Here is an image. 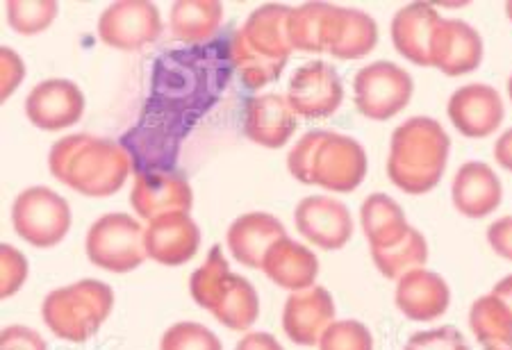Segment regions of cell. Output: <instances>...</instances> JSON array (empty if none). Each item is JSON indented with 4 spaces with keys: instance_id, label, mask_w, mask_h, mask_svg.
<instances>
[{
    "instance_id": "cell-1",
    "label": "cell",
    "mask_w": 512,
    "mask_h": 350,
    "mask_svg": "<svg viewBox=\"0 0 512 350\" xmlns=\"http://www.w3.org/2000/svg\"><path fill=\"white\" fill-rule=\"evenodd\" d=\"M48 166L55 180L78 194L107 198L126 185L132 173V155L117 141L80 132L55 141Z\"/></svg>"
},
{
    "instance_id": "cell-2",
    "label": "cell",
    "mask_w": 512,
    "mask_h": 350,
    "mask_svg": "<svg viewBox=\"0 0 512 350\" xmlns=\"http://www.w3.org/2000/svg\"><path fill=\"white\" fill-rule=\"evenodd\" d=\"M451 139L431 116H412L392 132L387 175L392 185L419 196L440 185L449 162Z\"/></svg>"
},
{
    "instance_id": "cell-3",
    "label": "cell",
    "mask_w": 512,
    "mask_h": 350,
    "mask_svg": "<svg viewBox=\"0 0 512 350\" xmlns=\"http://www.w3.org/2000/svg\"><path fill=\"white\" fill-rule=\"evenodd\" d=\"M289 173L303 185L349 194L365 180L369 162L358 141L340 132L315 130L299 139L287 157Z\"/></svg>"
},
{
    "instance_id": "cell-4",
    "label": "cell",
    "mask_w": 512,
    "mask_h": 350,
    "mask_svg": "<svg viewBox=\"0 0 512 350\" xmlns=\"http://www.w3.org/2000/svg\"><path fill=\"white\" fill-rule=\"evenodd\" d=\"M287 5H262L255 10L230 44V62L246 87L260 89L280 78L292 53Z\"/></svg>"
},
{
    "instance_id": "cell-5",
    "label": "cell",
    "mask_w": 512,
    "mask_h": 350,
    "mask_svg": "<svg viewBox=\"0 0 512 350\" xmlns=\"http://www.w3.org/2000/svg\"><path fill=\"white\" fill-rule=\"evenodd\" d=\"M189 294L194 303L208 310L228 330L246 332L260 316L258 291L244 275L230 271L221 248H212L189 278Z\"/></svg>"
},
{
    "instance_id": "cell-6",
    "label": "cell",
    "mask_w": 512,
    "mask_h": 350,
    "mask_svg": "<svg viewBox=\"0 0 512 350\" xmlns=\"http://www.w3.org/2000/svg\"><path fill=\"white\" fill-rule=\"evenodd\" d=\"M114 307V291L101 280H78L53 289L44 298L41 316L57 339L82 344L92 339Z\"/></svg>"
},
{
    "instance_id": "cell-7",
    "label": "cell",
    "mask_w": 512,
    "mask_h": 350,
    "mask_svg": "<svg viewBox=\"0 0 512 350\" xmlns=\"http://www.w3.org/2000/svg\"><path fill=\"white\" fill-rule=\"evenodd\" d=\"M146 228L126 212H112L94 221L87 232L89 262L110 273H130L146 260Z\"/></svg>"
},
{
    "instance_id": "cell-8",
    "label": "cell",
    "mask_w": 512,
    "mask_h": 350,
    "mask_svg": "<svg viewBox=\"0 0 512 350\" xmlns=\"http://www.w3.org/2000/svg\"><path fill=\"white\" fill-rule=\"evenodd\" d=\"M14 232L35 248H53L69 235L71 207L48 187L23 189L12 203Z\"/></svg>"
},
{
    "instance_id": "cell-9",
    "label": "cell",
    "mask_w": 512,
    "mask_h": 350,
    "mask_svg": "<svg viewBox=\"0 0 512 350\" xmlns=\"http://www.w3.org/2000/svg\"><path fill=\"white\" fill-rule=\"evenodd\" d=\"M415 82L403 66L371 62L355 73L353 96L358 112L371 121H387L406 110Z\"/></svg>"
},
{
    "instance_id": "cell-10",
    "label": "cell",
    "mask_w": 512,
    "mask_h": 350,
    "mask_svg": "<svg viewBox=\"0 0 512 350\" xmlns=\"http://www.w3.org/2000/svg\"><path fill=\"white\" fill-rule=\"evenodd\" d=\"M162 35V16L148 0H119L107 5L98 19V37L117 50H142Z\"/></svg>"
},
{
    "instance_id": "cell-11",
    "label": "cell",
    "mask_w": 512,
    "mask_h": 350,
    "mask_svg": "<svg viewBox=\"0 0 512 350\" xmlns=\"http://www.w3.org/2000/svg\"><path fill=\"white\" fill-rule=\"evenodd\" d=\"M287 100L296 116L326 119L344 100V85L333 66L326 62H308L289 80Z\"/></svg>"
},
{
    "instance_id": "cell-12",
    "label": "cell",
    "mask_w": 512,
    "mask_h": 350,
    "mask_svg": "<svg viewBox=\"0 0 512 350\" xmlns=\"http://www.w3.org/2000/svg\"><path fill=\"white\" fill-rule=\"evenodd\" d=\"M85 112V94L76 82L48 78L30 89L26 96V116L35 128L60 132L71 128Z\"/></svg>"
},
{
    "instance_id": "cell-13",
    "label": "cell",
    "mask_w": 512,
    "mask_h": 350,
    "mask_svg": "<svg viewBox=\"0 0 512 350\" xmlns=\"http://www.w3.org/2000/svg\"><path fill=\"white\" fill-rule=\"evenodd\" d=\"M130 205L139 219L153 221L173 212H189L194 194L189 182L176 171H139L130 191Z\"/></svg>"
},
{
    "instance_id": "cell-14",
    "label": "cell",
    "mask_w": 512,
    "mask_h": 350,
    "mask_svg": "<svg viewBox=\"0 0 512 350\" xmlns=\"http://www.w3.org/2000/svg\"><path fill=\"white\" fill-rule=\"evenodd\" d=\"M296 230L305 241L321 250H340L353 237V216L349 207L330 196H308L296 205Z\"/></svg>"
},
{
    "instance_id": "cell-15",
    "label": "cell",
    "mask_w": 512,
    "mask_h": 350,
    "mask_svg": "<svg viewBox=\"0 0 512 350\" xmlns=\"http://www.w3.org/2000/svg\"><path fill=\"white\" fill-rule=\"evenodd\" d=\"M447 114L462 137L485 139L499 130L506 110H503V100L497 89L483 85V82H472V85L453 91Z\"/></svg>"
},
{
    "instance_id": "cell-16",
    "label": "cell",
    "mask_w": 512,
    "mask_h": 350,
    "mask_svg": "<svg viewBox=\"0 0 512 350\" xmlns=\"http://www.w3.org/2000/svg\"><path fill=\"white\" fill-rule=\"evenodd\" d=\"M335 323V300L326 287L294 291L283 307V330L296 346H317Z\"/></svg>"
},
{
    "instance_id": "cell-17",
    "label": "cell",
    "mask_w": 512,
    "mask_h": 350,
    "mask_svg": "<svg viewBox=\"0 0 512 350\" xmlns=\"http://www.w3.org/2000/svg\"><path fill=\"white\" fill-rule=\"evenodd\" d=\"M146 255L162 266H180L192 260L201 246V230L189 212H173L148 221L144 232Z\"/></svg>"
},
{
    "instance_id": "cell-18",
    "label": "cell",
    "mask_w": 512,
    "mask_h": 350,
    "mask_svg": "<svg viewBox=\"0 0 512 350\" xmlns=\"http://www.w3.org/2000/svg\"><path fill=\"white\" fill-rule=\"evenodd\" d=\"M483 60V39L467 21L442 19L431 41V66L444 75H467Z\"/></svg>"
},
{
    "instance_id": "cell-19",
    "label": "cell",
    "mask_w": 512,
    "mask_h": 350,
    "mask_svg": "<svg viewBox=\"0 0 512 350\" xmlns=\"http://www.w3.org/2000/svg\"><path fill=\"white\" fill-rule=\"evenodd\" d=\"M394 303L410 321H435L449 310L451 289L440 273L415 269L396 280Z\"/></svg>"
},
{
    "instance_id": "cell-20",
    "label": "cell",
    "mask_w": 512,
    "mask_h": 350,
    "mask_svg": "<svg viewBox=\"0 0 512 350\" xmlns=\"http://www.w3.org/2000/svg\"><path fill=\"white\" fill-rule=\"evenodd\" d=\"M451 200L467 219H485L503 200L499 175L485 162H465L453 175Z\"/></svg>"
},
{
    "instance_id": "cell-21",
    "label": "cell",
    "mask_w": 512,
    "mask_h": 350,
    "mask_svg": "<svg viewBox=\"0 0 512 350\" xmlns=\"http://www.w3.org/2000/svg\"><path fill=\"white\" fill-rule=\"evenodd\" d=\"M287 237L285 225L269 212H249L230 223L226 244L239 264L249 269H262L269 248Z\"/></svg>"
},
{
    "instance_id": "cell-22",
    "label": "cell",
    "mask_w": 512,
    "mask_h": 350,
    "mask_svg": "<svg viewBox=\"0 0 512 350\" xmlns=\"http://www.w3.org/2000/svg\"><path fill=\"white\" fill-rule=\"evenodd\" d=\"M296 130V112L287 96L262 94L251 98L244 110V132L262 148H283Z\"/></svg>"
},
{
    "instance_id": "cell-23",
    "label": "cell",
    "mask_w": 512,
    "mask_h": 350,
    "mask_svg": "<svg viewBox=\"0 0 512 350\" xmlns=\"http://www.w3.org/2000/svg\"><path fill=\"white\" fill-rule=\"evenodd\" d=\"M442 16L431 3H410L392 19V44L396 53L417 66H431V41Z\"/></svg>"
},
{
    "instance_id": "cell-24",
    "label": "cell",
    "mask_w": 512,
    "mask_h": 350,
    "mask_svg": "<svg viewBox=\"0 0 512 350\" xmlns=\"http://www.w3.org/2000/svg\"><path fill=\"white\" fill-rule=\"evenodd\" d=\"M262 271L274 285L294 294V291L315 287V280L319 275V260L312 253V248L289 237H283L264 255Z\"/></svg>"
},
{
    "instance_id": "cell-25",
    "label": "cell",
    "mask_w": 512,
    "mask_h": 350,
    "mask_svg": "<svg viewBox=\"0 0 512 350\" xmlns=\"http://www.w3.org/2000/svg\"><path fill=\"white\" fill-rule=\"evenodd\" d=\"M378 25L367 12L353 7H333L326 53L337 60H360L376 48Z\"/></svg>"
},
{
    "instance_id": "cell-26",
    "label": "cell",
    "mask_w": 512,
    "mask_h": 350,
    "mask_svg": "<svg viewBox=\"0 0 512 350\" xmlns=\"http://www.w3.org/2000/svg\"><path fill=\"white\" fill-rule=\"evenodd\" d=\"M360 225L369 241V250L399 244L412 228L401 205L387 194H371L365 198L360 207Z\"/></svg>"
},
{
    "instance_id": "cell-27",
    "label": "cell",
    "mask_w": 512,
    "mask_h": 350,
    "mask_svg": "<svg viewBox=\"0 0 512 350\" xmlns=\"http://www.w3.org/2000/svg\"><path fill=\"white\" fill-rule=\"evenodd\" d=\"M224 21V5L219 0H178L171 5V35L183 44H205L217 35Z\"/></svg>"
},
{
    "instance_id": "cell-28",
    "label": "cell",
    "mask_w": 512,
    "mask_h": 350,
    "mask_svg": "<svg viewBox=\"0 0 512 350\" xmlns=\"http://www.w3.org/2000/svg\"><path fill=\"white\" fill-rule=\"evenodd\" d=\"M469 328L485 350L512 348V312L494 294L474 300L469 307Z\"/></svg>"
},
{
    "instance_id": "cell-29",
    "label": "cell",
    "mask_w": 512,
    "mask_h": 350,
    "mask_svg": "<svg viewBox=\"0 0 512 350\" xmlns=\"http://www.w3.org/2000/svg\"><path fill=\"white\" fill-rule=\"evenodd\" d=\"M335 5L326 3H305L294 7L289 12V44L292 50H303V53H324L328 41L330 16H333Z\"/></svg>"
},
{
    "instance_id": "cell-30",
    "label": "cell",
    "mask_w": 512,
    "mask_h": 350,
    "mask_svg": "<svg viewBox=\"0 0 512 350\" xmlns=\"http://www.w3.org/2000/svg\"><path fill=\"white\" fill-rule=\"evenodd\" d=\"M371 260H374L376 269L381 271L385 278L399 280L403 275L424 269L428 262V244L426 237L421 235L417 228H410V232L403 237L399 244L390 248H376L371 250Z\"/></svg>"
},
{
    "instance_id": "cell-31",
    "label": "cell",
    "mask_w": 512,
    "mask_h": 350,
    "mask_svg": "<svg viewBox=\"0 0 512 350\" xmlns=\"http://www.w3.org/2000/svg\"><path fill=\"white\" fill-rule=\"evenodd\" d=\"M5 12L14 32L32 37L51 28L60 14V5L55 0H7Z\"/></svg>"
},
{
    "instance_id": "cell-32",
    "label": "cell",
    "mask_w": 512,
    "mask_h": 350,
    "mask_svg": "<svg viewBox=\"0 0 512 350\" xmlns=\"http://www.w3.org/2000/svg\"><path fill=\"white\" fill-rule=\"evenodd\" d=\"M160 350H224L221 339L196 321L173 323L160 339Z\"/></svg>"
},
{
    "instance_id": "cell-33",
    "label": "cell",
    "mask_w": 512,
    "mask_h": 350,
    "mask_svg": "<svg viewBox=\"0 0 512 350\" xmlns=\"http://www.w3.org/2000/svg\"><path fill=\"white\" fill-rule=\"evenodd\" d=\"M317 346L319 350H374V337L365 323L344 319L330 325Z\"/></svg>"
},
{
    "instance_id": "cell-34",
    "label": "cell",
    "mask_w": 512,
    "mask_h": 350,
    "mask_svg": "<svg viewBox=\"0 0 512 350\" xmlns=\"http://www.w3.org/2000/svg\"><path fill=\"white\" fill-rule=\"evenodd\" d=\"M28 260L12 244L0 246V298L7 300L19 294L28 280Z\"/></svg>"
},
{
    "instance_id": "cell-35",
    "label": "cell",
    "mask_w": 512,
    "mask_h": 350,
    "mask_svg": "<svg viewBox=\"0 0 512 350\" xmlns=\"http://www.w3.org/2000/svg\"><path fill=\"white\" fill-rule=\"evenodd\" d=\"M406 350H472L467 344L465 335L453 325H442V328L415 332L408 339Z\"/></svg>"
},
{
    "instance_id": "cell-36",
    "label": "cell",
    "mask_w": 512,
    "mask_h": 350,
    "mask_svg": "<svg viewBox=\"0 0 512 350\" xmlns=\"http://www.w3.org/2000/svg\"><path fill=\"white\" fill-rule=\"evenodd\" d=\"M26 78V64L12 48H0V100H10Z\"/></svg>"
},
{
    "instance_id": "cell-37",
    "label": "cell",
    "mask_w": 512,
    "mask_h": 350,
    "mask_svg": "<svg viewBox=\"0 0 512 350\" xmlns=\"http://www.w3.org/2000/svg\"><path fill=\"white\" fill-rule=\"evenodd\" d=\"M0 350H48V344L28 325H7L0 332Z\"/></svg>"
},
{
    "instance_id": "cell-38",
    "label": "cell",
    "mask_w": 512,
    "mask_h": 350,
    "mask_svg": "<svg viewBox=\"0 0 512 350\" xmlns=\"http://www.w3.org/2000/svg\"><path fill=\"white\" fill-rule=\"evenodd\" d=\"M487 244L501 260L512 262V216H501L487 228Z\"/></svg>"
},
{
    "instance_id": "cell-39",
    "label": "cell",
    "mask_w": 512,
    "mask_h": 350,
    "mask_svg": "<svg viewBox=\"0 0 512 350\" xmlns=\"http://www.w3.org/2000/svg\"><path fill=\"white\" fill-rule=\"evenodd\" d=\"M235 350H285V348L280 346V341L274 335H269V332H249V335L239 339Z\"/></svg>"
},
{
    "instance_id": "cell-40",
    "label": "cell",
    "mask_w": 512,
    "mask_h": 350,
    "mask_svg": "<svg viewBox=\"0 0 512 350\" xmlns=\"http://www.w3.org/2000/svg\"><path fill=\"white\" fill-rule=\"evenodd\" d=\"M494 160H497L501 169L512 173V128L503 132L497 144H494Z\"/></svg>"
},
{
    "instance_id": "cell-41",
    "label": "cell",
    "mask_w": 512,
    "mask_h": 350,
    "mask_svg": "<svg viewBox=\"0 0 512 350\" xmlns=\"http://www.w3.org/2000/svg\"><path fill=\"white\" fill-rule=\"evenodd\" d=\"M492 294L497 296V298H501L503 303L508 305V310L512 312V275H506V278L499 280L497 285H494Z\"/></svg>"
},
{
    "instance_id": "cell-42",
    "label": "cell",
    "mask_w": 512,
    "mask_h": 350,
    "mask_svg": "<svg viewBox=\"0 0 512 350\" xmlns=\"http://www.w3.org/2000/svg\"><path fill=\"white\" fill-rule=\"evenodd\" d=\"M506 16L512 21V0H508V3H506Z\"/></svg>"
},
{
    "instance_id": "cell-43",
    "label": "cell",
    "mask_w": 512,
    "mask_h": 350,
    "mask_svg": "<svg viewBox=\"0 0 512 350\" xmlns=\"http://www.w3.org/2000/svg\"><path fill=\"white\" fill-rule=\"evenodd\" d=\"M508 96L512 100V75H510V80H508Z\"/></svg>"
},
{
    "instance_id": "cell-44",
    "label": "cell",
    "mask_w": 512,
    "mask_h": 350,
    "mask_svg": "<svg viewBox=\"0 0 512 350\" xmlns=\"http://www.w3.org/2000/svg\"><path fill=\"white\" fill-rule=\"evenodd\" d=\"M508 350H512V348H508Z\"/></svg>"
}]
</instances>
